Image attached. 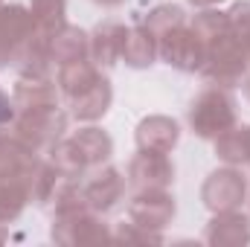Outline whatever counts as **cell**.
Instances as JSON below:
<instances>
[{
    "label": "cell",
    "instance_id": "44dd1931",
    "mask_svg": "<svg viewBox=\"0 0 250 247\" xmlns=\"http://www.w3.org/2000/svg\"><path fill=\"white\" fill-rule=\"evenodd\" d=\"M114 239H120V242H137V245H163L166 242V236L160 230H148V227H143V224H137L131 218L123 221L114 230Z\"/></svg>",
    "mask_w": 250,
    "mask_h": 247
},
{
    "label": "cell",
    "instance_id": "52a82bcc",
    "mask_svg": "<svg viewBox=\"0 0 250 247\" xmlns=\"http://www.w3.org/2000/svg\"><path fill=\"white\" fill-rule=\"evenodd\" d=\"M157 59L181 73H198L204 64V41L195 32L192 21H178L169 29L157 32Z\"/></svg>",
    "mask_w": 250,
    "mask_h": 247
},
{
    "label": "cell",
    "instance_id": "7c38bea8",
    "mask_svg": "<svg viewBox=\"0 0 250 247\" xmlns=\"http://www.w3.org/2000/svg\"><path fill=\"white\" fill-rule=\"evenodd\" d=\"M175 212H178V204L169 189H143V192H131L128 198V218L148 230L163 233L172 224Z\"/></svg>",
    "mask_w": 250,
    "mask_h": 247
},
{
    "label": "cell",
    "instance_id": "7402d4cb",
    "mask_svg": "<svg viewBox=\"0 0 250 247\" xmlns=\"http://www.w3.org/2000/svg\"><path fill=\"white\" fill-rule=\"evenodd\" d=\"M227 18H230V23H233V29H236V35H239V41H242V47H245V53L250 59V3L230 6Z\"/></svg>",
    "mask_w": 250,
    "mask_h": 247
},
{
    "label": "cell",
    "instance_id": "e0dca14e",
    "mask_svg": "<svg viewBox=\"0 0 250 247\" xmlns=\"http://www.w3.org/2000/svg\"><path fill=\"white\" fill-rule=\"evenodd\" d=\"M123 62L134 70H146L157 62V38L148 26L137 23V26H128V35H125V47H123Z\"/></svg>",
    "mask_w": 250,
    "mask_h": 247
},
{
    "label": "cell",
    "instance_id": "d4e9b609",
    "mask_svg": "<svg viewBox=\"0 0 250 247\" xmlns=\"http://www.w3.org/2000/svg\"><path fill=\"white\" fill-rule=\"evenodd\" d=\"M242 84H245V96H248V99H250V73H248V76H245V82H242Z\"/></svg>",
    "mask_w": 250,
    "mask_h": 247
},
{
    "label": "cell",
    "instance_id": "4fadbf2b",
    "mask_svg": "<svg viewBox=\"0 0 250 247\" xmlns=\"http://www.w3.org/2000/svg\"><path fill=\"white\" fill-rule=\"evenodd\" d=\"M125 189H128L125 175L117 166H111V163L99 166L96 172L87 175V181H82V195H84L87 206L96 209V212H102V215L114 212V209L123 204Z\"/></svg>",
    "mask_w": 250,
    "mask_h": 247
},
{
    "label": "cell",
    "instance_id": "ac0fdd59",
    "mask_svg": "<svg viewBox=\"0 0 250 247\" xmlns=\"http://www.w3.org/2000/svg\"><path fill=\"white\" fill-rule=\"evenodd\" d=\"M53 67L62 64H73V62H84L90 59V35L79 26H64L62 32L53 38Z\"/></svg>",
    "mask_w": 250,
    "mask_h": 247
},
{
    "label": "cell",
    "instance_id": "ffe728a7",
    "mask_svg": "<svg viewBox=\"0 0 250 247\" xmlns=\"http://www.w3.org/2000/svg\"><path fill=\"white\" fill-rule=\"evenodd\" d=\"M29 12L38 35L56 38L67 26V0H29Z\"/></svg>",
    "mask_w": 250,
    "mask_h": 247
},
{
    "label": "cell",
    "instance_id": "5bb4252c",
    "mask_svg": "<svg viewBox=\"0 0 250 247\" xmlns=\"http://www.w3.org/2000/svg\"><path fill=\"white\" fill-rule=\"evenodd\" d=\"M204 242L209 247H245L250 245V215L242 209H227V212H212Z\"/></svg>",
    "mask_w": 250,
    "mask_h": 247
},
{
    "label": "cell",
    "instance_id": "3957f363",
    "mask_svg": "<svg viewBox=\"0 0 250 247\" xmlns=\"http://www.w3.org/2000/svg\"><path fill=\"white\" fill-rule=\"evenodd\" d=\"M50 239L56 245L76 247V245H102L114 239L111 224L105 221L102 212L90 209L84 195H82V184L73 186L53 209V227H50Z\"/></svg>",
    "mask_w": 250,
    "mask_h": 247
},
{
    "label": "cell",
    "instance_id": "ba28073f",
    "mask_svg": "<svg viewBox=\"0 0 250 247\" xmlns=\"http://www.w3.org/2000/svg\"><path fill=\"white\" fill-rule=\"evenodd\" d=\"M32 35H35V21L29 6L0 3V70L23 62Z\"/></svg>",
    "mask_w": 250,
    "mask_h": 247
},
{
    "label": "cell",
    "instance_id": "7a4b0ae2",
    "mask_svg": "<svg viewBox=\"0 0 250 247\" xmlns=\"http://www.w3.org/2000/svg\"><path fill=\"white\" fill-rule=\"evenodd\" d=\"M56 84L59 96L70 108V117L79 123H96L111 111V82L102 67H96L90 59L56 67Z\"/></svg>",
    "mask_w": 250,
    "mask_h": 247
},
{
    "label": "cell",
    "instance_id": "cb8c5ba5",
    "mask_svg": "<svg viewBox=\"0 0 250 247\" xmlns=\"http://www.w3.org/2000/svg\"><path fill=\"white\" fill-rule=\"evenodd\" d=\"M96 6H102V9H120L125 0H93Z\"/></svg>",
    "mask_w": 250,
    "mask_h": 247
},
{
    "label": "cell",
    "instance_id": "8fae6325",
    "mask_svg": "<svg viewBox=\"0 0 250 247\" xmlns=\"http://www.w3.org/2000/svg\"><path fill=\"white\" fill-rule=\"evenodd\" d=\"M125 181H128V189L131 192H143V189H172V184H175V163L169 160V154L137 148V154L128 160Z\"/></svg>",
    "mask_w": 250,
    "mask_h": 247
},
{
    "label": "cell",
    "instance_id": "6da1fadb",
    "mask_svg": "<svg viewBox=\"0 0 250 247\" xmlns=\"http://www.w3.org/2000/svg\"><path fill=\"white\" fill-rule=\"evenodd\" d=\"M195 32L204 41V64H201V76L209 84H221V87H236L245 82L250 73V59L227 18V12L212 9H201L192 18Z\"/></svg>",
    "mask_w": 250,
    "mask_h": 247
},
{
    "label": "cell",
    "instance_id": "30bf717a",
    "mask_svg": "<svg viewBox=\"0 0 250 247\" xmlns=\"http://www.w3.org/2000/svg\"><path fill=\"white\" fill-rule=\"evenodd\" d=\"M38 160L23 163V166H3L0 169V224L18 221L21 212L32 204V175H35Z\"/></svg>",
    "mask_w": 250,
    "mask_h": 247
},
{
    "label": "cell",
    "instance_id": "5b68a950",
    "mask_svg": "<svg viewBox=\"0 0 250 247\" xmlns=\"http://www.w3.org/2000/svg\"><path fill=\"white\" fill-rule=\"evenodd\" d=\"M189 128L192 134H198L201 140H215L224 131H230L233 125H239V111H236V96L230 87L221 84H209L204 87L192 105H189Z\"/></svg>",
    "mask_w": 250,
    "mask_h": 247
},
{
    "label": "cell",
    "instance_id": "603a6c76",
    "mask_svg": "<svg viewBox=\"0 0 250 247\" xmlns=\"http://www.w3.org/2000/svg\"><path fill=\"white\" fill-rule=\"evenodd\" d=\"M15 114H18L15 111V99L0 87V125H12L15 123Z\"/></svg>",
    "mask_w": 250,
    "mask_h": 247
},
{
    "label": "cell",
    "instance_id": "d6986e66",
    "mask_svg": "<svg viewBox=\"0 0 250 247\" xmlns=\"http://www.w3.org/2000/svg\"><path fill=\"white\" fill-rule=\"evenodd\" d=\"M212 143H215V157L221 163L250 169V125H233L230 131H224Z\"/></svg>",
    "mask_w": 250,
    "mask_h": 247
},
{
    "label": "cell",
    "instance_id": "4316f807",
    "mask_svg": "<svg viewBox=\"0 0 250 247\" xmlns=\"http://www.w3.org/2000/svg\"><path fill=\"white\" fill-rule=\"evenodd\" d=\"M0 3H3V0H0Z\"/></svg>",
    "mask_w": 250,
    "mask_h": 247
},
{
    "label": "cell",
    "instance_id": "277c9868",
    "mask_svg": "<svg viewBox=\"0 0 250 247\" xmlns=\"http://www.w3.org/2000/svg\"><path fill=\"white\" fill-rule=\"evenodd\" d=\"M114 154V140L108 137V131L87 125L79 128L76 134L62 137L53 148H50V160L62 169L64 175L84 181L90 172H96L99 166H105Z\"/></svg>",
    "mask_w": 250,
    "mask_h": 247
},
{
    "label": "cell",
    "instance_id": "2e32d148",
    "mask_svg": "<svg viewBox=\"0 0 250 247\" xmlns=\"http://www.w3.org/2000/svg\"><path fill=\"white\" fill-rule=\"evenodd\" d=\"M137 148L143 151H160V154H169L178 140H181V125L175 123L172 117H163V114H154V117H146L143 123L137 125Z\"/></svg>",
    "mask_w": 250,
    "mask_h": 247
},
{
    "label": "cell",
    "instance_id": "484cf974",
    "mask_svg": "<svg viewBox=\"0 0 250 247\" xmlns=\"http://www.w3.org/2000/svg\"><path fill=\"white\" fill-rule=\"evenodd\" d=\"M6 239H9V233H6V224H0V245H3Z\"/></svg>",
    "mask_w": 250,
    "mask_h": 247
},
{
    "label": "cell",
    "instance_id": "8992f818",
    "mask_svg": "<svg viewBox=\"0 0 250 247\" xmlns=\"http://www.w3.org/2000/svg\"><path fill=\"white\" fill-rule=\"evenodd\" d=\"M29 148L38 154H50V148L59 143L67 131V114L62 105H44V108H26L15 114V123L9 125Z\"/></svg>",
    "mask_w": 250,
    "mask_h": 247
},
{
    "label": "cell",
    "instance_id": "9c48e42d",
    "mask_svg": "<svg viewBox=\"0 0 250 247\" xmlns=\"http://www.w3.org/2000/svg\"><path fill=\"white\" fill-rule=\"evenodd\" d=\"M248 198V181L239 166H227L209 172V178L201 184V204L209 212H227V209H242Z\"/></svg>",
    "mask_w": 250,
    "mask_h": 247
},
{
    "label": "cell",
    "instance_id": "9a60e30c",
    "mask_svg": "<svg viewBox=\"0 0 250 247\" xmlns=\"http://www.w3.org/2000/svg\"><path fill=\"white\" fill-rule=\"evenodd\" d=\"M128 26L120 21H102L96 23V29L90 32V62L96 67H114L117 62H123V47Z\"/></svg>",
    "mask_w": 250,
    "mask_h": 247
}]
</instances>
